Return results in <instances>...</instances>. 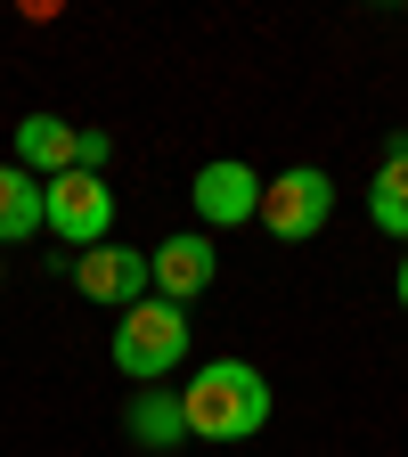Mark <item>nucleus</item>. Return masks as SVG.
<instances>
[{
  "mask_svg": "<svg viewBox=\"0 0 408 457\" xmlns=\"http://www.w3.org/2000/svg\"><path fill=\"white\" fill-rule=\"evenodd\" d=\"M188 204H196L204 228H246V220H262V171H254L246 155H212V163L196 171Z\"/></svg>",
  "mask_w": 408,
  "mask_h": 457,
  "instance_id": "obj_5",
  "label": "nucleus"
},
{
  "mask_svg": "<svg viewBox=\"0 0 408 457\" xmlns=\"http://www.w3.org/2000/svg\"><path fill=\"white\" fill-rule=\"evenodd\" d=\"M123 433H131L139 449H180V441H188V409H180V392L139 384V392H131V409H123Z\"/></svg>",
  "mask_w": 408,
  "mask_h": 457,
  "instance_id": "obj_9",
  "label": "nucleus"
},
{
  "mask_svg": "<svg viewBox=\"0 0 408 457\" xmlns=\"http://www.w3.org/2000/svg\"><path fill=\"white\" fill-rule=\"evenodd\" d=\"M17 163L33 171V180H57V171L82 163V131L66 123V114H25L17 123Z\"/></svg>",
  "mask_w": 408,
  "mask_h": 457,
  "instance_id": "obj_8",
  "label": "nucleus"
},
{
  "mask_svg": "<svg viewBox=\"0 0 408 457\" xmlns=\"http://www.w3.org/2000/svg\"><path fill=\"white\" fill-rule=\"evenodd\" d=\"M327 212H335V180L319 163H286L278 180H262V228L278 245H303V237H319L327 228Z\"/></svg>",
  "mask_w": 408,
  "mask_h": 457,
  "instance_id": "obj_4",
  "label": "nucleus"
},
{
  "mask_svg": "<svg viewBox=\"0 0 408 457\" xmlns=\"http://www.w3.org/2000/svg\"><path fill=\"white\" fill-rule=\"evenodd\" d=\"M392 295H400V311H408V262H400V278H392Z\"/></svg>",
  "mask_w": 408,
  "mask_h": 457,
  "instance_id": "obj_13",
  "label": "nucleus"
},
{
  "mask_svg": "<svg viewBox=\"0 0 408 457\" xmlns=\"http://www.w3.org/2000/svg\"><path fill=\"white\" fill-rule=\"evenodd\" d=\"M41 237V180L25 163H0V253Z\"/></svg>",
  "mask_w": 408,
  "mask_h": 457,
  "instance_id": "obj_11",
  "label": "nucleus"
},
{
  "mask_svg": "<svg viewBox=\"0 0 408 457\" xmlns=\"http://www.w3.org/2000/svg\"><path fill=\"white\" fill-rule=\"evenodd\" d=\"M0 278H9V253H0Z\"/></svg>",
  "mask_w": 408,
  "mask_h": 457,
  "instance_id": "obj_14",
  "label": "nucleus"
},
{
  "mask_svg": "<svg viewBox=\"0 0 408 457\" xmlns=\"http://www.w3.org/2000/svg\"><path fill=\"white\" fill-rule=\"evenodd\" d=\"M180 409H188V441H254L270 425V376L254 360H204L180 384Z\"/></svg>",
  "mask_w": 408,
  "mask_h": 457,
  "instance_id": "obj_1",
  "label": "nucleus"
},
{
  "mask_svg": "<svg viewBox=\"0 0 408 457\" xmlns=\"http://www.w3.org/2000/svg\"><path fill=\"white\" fill-rule=\"evenodd\" d=\"M368 220L384 228V237H400V245H408V131L384 147L376 180H368Z\"/></svg>",
  "mask_w": 408,
  "mask_h": 457,
  "instance_id": "obj_10",
  "label": "nucleus"
},
{
  "mask_svg": "<svg viewBox=\"0 0 408 457\" xmlns=\"http://www.w3.org/2000/svg\"><path fill=\"white\" fill-rule=\"evenodd\" d=\"M212 270H221V253H212L204 228H180V237H163V245L147 253V286H155L163 303H180V311L212 286Z\"/></svg>",
  "mask_w": 408,
  "mask_h": 457,
  "instance_id": "obj_7",
  "label": "nucleus"
},
{
  "mask_svg": "<svg viewBox=\"0 0 408 457\" xmlns=\"http://www.w3.org/2000/svg\"><path fill=\"white\" fill-rule=\"evenodd\" d=\"M41 228H49V237H66L74 253L106 245V228H114V188L98 180V171H57V180H41Z\"/></svg>",
  "mask_w": 408,
  "mask_h": 457,
  "instance_id": "obj_3",
  "label": "nucleus"
},
{
  "mask_svg": "<svg viewBox=\"0 0 408 457\" xmlns=\"http://www.w3.org/2000/svg\"><path fill=\"white\" fill-rule=\"evenodd\" d=\"M74 286H82V303H106L114 319L155 295V286H147V253L139 245H114V237L90 245V253H74Z\"/></svg>",
  "mask_w": 408,
  "mask_h": 457,
  "instance_id": "obj_6",
  "label": "nucleus"
},
{
  "mask_svg": "<svg viewBox=\"0 0 408 457\" xmlns=\"http://www.w3.org/2000/svg\"><path fill=\"white\" fill-rule=\"evenodd\" d=\"M114 368H123L131 384H163L171 368L188 360V311L180 303H163V295H147V303H131L123 319H114Z\"/></svg>",
  "mask_w": 408,
  "mask_h": 457,
  "instance_id": "obj_2",
  "label": "nucleus"
},
{
  "mask_svg": "<svg viewBox=\"0 0 408 457\" xmlns=\"http://www.w3.org/2000/svg\"><path fill=\"white\" fill-rule=\"evenodd\" d=\"M106 155H114V139L106 131H82V163L74 171H106Z\"/></svg>",
  "mask_w": 408,
  "mask_h": 457,
  "instance_id": "obj_12",
  "label": "nucleus"
}]
</instances>
